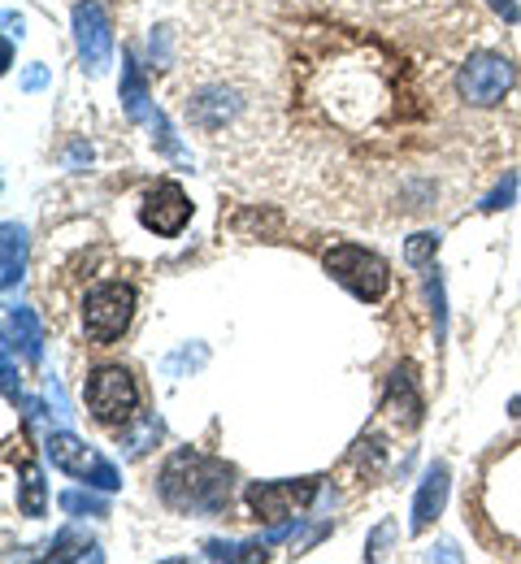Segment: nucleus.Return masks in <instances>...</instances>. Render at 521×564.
Listing matches in <instances>:
<instances>
[{"label": "nucleus", "mask_w": 521, "mask_h": 564, "mask_svg": "<svg viewBox=\"0 0 521 564\" xmlns=\"http://www.w3.org/2000/svg\"><path fill=\"white\" fill-rule=\"evenodd\" d=\"M122 109H127L131 122H152L149 78L140 74L135 57H122Z\"/></svg>", "instance_id": "13"}, {"label": "nucleus", "mask_w": 521, "mask_h": 564, "mask_svg": "<svg viewBox=\"0 0 521 564\" xmlns=\"http://www.w3.org/2000/svg\"><path fill=\"white\" fill-rule=\"evenodd\" d=\"M439 252V230H417L409 243H404V261L409 265H431Z\"/></svg>", "instance_id": "18"}, {"label": "nucleus", "mask_w": 521, "mask_h": 564, "mask_svg": "<svg viewBox=\"0 0 521 564\" xmlns=\"http://www.w3.org/2000/svg\"><path fill=\"white\" fill-rule=\"evenodd\" d=\"M4 326H9V344H18L26 360H40L44 356V326H40V317L31 308H22V304L9 308Z\"/></svg>", "instance_id": "14"}, {"label": "nucleus", "mask_w": 521, "mask_h": 564, "mask_svg": "<svg viewBox=\"0 0 521 564\" xmlns=\"http://www.w3.org/2000/svg\"><path fill=\"white\" fill-rule=\"evenodd\" d=\"M161 499L178 512H222L230 503V465L183 447L161 469Z\"/></svg>", "instance_id": "1"}, {"label": "nucleus", "mask_w": 521, "mask_h": 564, "mask_svg": "<svg viewBox=\"0 0 521 564\" xmlns=\"http://www.w3.org/2000/svg\"><path fill=\"white\" fill-rule=\"evenodd\" d=\"M4 395L18 400V369H13V344H4Z\"/></svg>", "instance_id": "24"}, {"label": "nucleus", "mask_w": 521, "mask_h": 564, "mask_svg": "<svg viewBox=\"0 0 521 564\" xmlns=\"http://www.w3.org/2000/svg\"><path fill=\"white\" fill-rule=\"evenodd\" d=\"M513 196H518V174H504V183H500V187H496V192H491V196H487L478 209L500 213V209H509V205H513Z\"/></svg>", "instance_id": "21"}, {"label": "nucleus", "mask_w": 521, "mask_h": 564, "mask_svg": "<svg viewBox=\"0 0 521 564\" xmlns=\"http://www.w3.org/2000/svg\"><path fill=\"white\" fill-rule=\"evenodd\" d=\"M100 561V552H96V543H87L83 534L75 530H66V534H57V543H53V561Z\"/></svg>", "instance_id": "16"}, {"label": "nucleus", "mask_w": 521, "mask_h": 564, "mask_svg": "<svg viewBox=\"0 0 521 564\" xmlns=\"http://www.w3.org/2000/svg\"><path fill=\"white\" fill-rule=\"evenodd\" d=\"M352 456H357L361 465L370 460V469H382V460H387V447H382V438H378V434H366V438L357 443V452H352Z\"/></svg>", "instance_id": "23"}, {"label": "nucleus", "mask_w": 521, "mask_h": 564, "mask_svg": "<svg viewBox=\"0 0 521 564\" xmlns=\"http://www.w3.org/2000/svg\"><path fill=\"white\" fill-rule=\"evenodd\" d=\"M156 438H161V422H156V417H149V422L135 430V434H127V447H122V456H131V460H135V456H144V452H149Z\"/></svg>", "instance_id": "20"}, {"label": "nucleus", "mask_w": 521, "mask_h": 564, "mask_svg": "<svg viewBox=\"0 0 521 564\" xmlns=\"http://www.w3.org/2000/svg\"><path fill=\"white\" fill-rule=\"evenodd\" d=\"M326 274L339 282V286H348L357 300H382L387 295V286H391V270H387V261L382 257H373L366 248H357V243H339V248H330L326 252Z\"/></svg>", "instance_id": "4"}, {"label": "nucleus", "mask_w": 521, "mask_h": 564, "mask_svg": "<svg viewBox=\"0 0 521 564\" xmlns=\"http://www.w3.org/2000/svg\"><path fill=\"white\" fill-rule=\"evenodd\" d=\"M44 452H48V460H53L62 474H70V478H83V482H91V487H100V491H118V487H122L118 469H113L109 460H100V456H96L78 434H70V430H53L48 443H44Z\"/></svg>", "instance_id": "6"}, {"label": "nucleus", "mask_w": 521, "mask_h": 564, "mask_svg": "<svg viewBox=\"0 0 521 564\" xmlns=\"http://www.w3.org/2000/svg\"><path fill=\"white\" fill-rule=\"evenodd\" d=\"M44 474L35 469V465H22V491H18V508H22V517H44Z\"/></svg>", "instance_id": "15"}, {"label": "nucleus", "mask_w": 521, "mask_h": 564, "mask_svg": "<svg viewBox=\"0 0 521 564\" xmlns=\"http://www.w3.org/2000/svg\"><path fill=\"white\" fill-rule=\"evenodd\" d=\"M447 487H452V474H447L444 460H435L431 469H426V478H422V487H417V499H413V521H409V530L413 534H422V530H431V521L444 512L447 503Z\"/></svg>", "instance_id": "11"}, {"label": "nucleus", "mask_w": 521, "mask_h": 564, "mask_svg": "<svg viewBox=\"0 0 521 564\" xmlns=\"http://www.w3.org/2000/svg\"><path fill=\"white\" fill-rule=\"evenodd\" d=\"M152 143H156L165 156H183V148H178V140H174V131H170L165 113H152Z\"/></svg>", "instance_id": "22"}, {"label": "nucleus", "mask_w": 521, "mask_h": 564, "mask_svg": "<svg viewBox=\"0 0 521 564\" xmlns=\"http://www.w3.org/2000/svg\"><path fill=\"white\" fill-rule=\"evenodd\" d=\"M140 221H144V230H152V235L174 239V235L192 221V200H187V192H183L178 183H170V178L149 187L144 205H140Z\"/></svg>", "instance_id": "9"}, {"label": "nucleus", "mask_w": 521, "mask_h": 564, "mask_svg": "<svg viewBox=\"0 0 521 564\" xmlns=\"http://www.w3.org/2000/svg\"><path fill=\"white\" fill-rule=\"evenodd\" d=\"M509 413H513V417H521V395L513 400V404H509Z\"/></svg>", "instance_id": "28"}, {"label": "nucleus", "mask_w": 521, "mask_h": 564, "mask_svg": "<svg viewBox=\"0 0 521 564\" xmlns=\"http://www.w3.org/2000/svg\"><path fill=\"white\" fill-rule=\"evenodd\" d=\"M87 409L100 425H127L140 413V387L122 365H105L87 378Z\"/></svg>", "instance_id": "3"}, {"label": "nucleus", "mask_w": 521, "mask_h": 564, "mask_svg": "<svg viewBox=\"0 0 521 564\" xmlns=\"http://www.w3.org/2000/svg\"><path fill=\"white\" fill-rule=\"evenodd\" d=\"M75 44L83 66L91 74L109 70V57H113V22L105 13L100 0H78L75 4Z\"/></svg>", "instance_id": "7"}, {"label": "nucleus", "mask_w": 521, "mask_h": 564, "mask_svg": "<svg viewBox=\"0 0 521 564\" xmlns=\"http://www.w3.org/2000/svg\"><path fill=\"white\" fill-rule=\"evenodd\" d=\"M40 87H48V66H31L22 74V91H40Z\"/></svg>", "instance_id": "25"}, {"label": "nucleus", "mask_w": 521, "mask_h": 564, "mask_svg": "<svg viewBox=\"0 0 521 564\" xmlns=\"http://www.w3.org/2000/svg\"><path fill=\"white\" fill-rule=\"evenodd\" d=\"M513 62L509 57H500V53H474L460 74H456V91L474 105V109H491V105H500L504 96H509V87H513Z\"/></svg>", "instance_id": "5"}, {"label": "nucleus", "mask_w": 521, "mask_h": 564, "mask_svg": "<svg viewBox=\"0 0 521 564\" xmlns=\"http://www.w3.org/2000/svg\"><path fill=\"white\" fill-rule=\"evenodd\" d=\"M491 9H496V13H504V22H518L521 18L518 0H491Z\"/></svg>", "instance_id": "26"}, {"label": "nucleus", "mask_w": 521, "mask_h": 564, "mask_svg": "<svg viewBox=\"0 0 521 564\" xmlns=\"http://www.w3.org/2000/svg\"><path fill=\"white\" fill-rule=\"evenodd\" d=\"M317 495V478H300V482H252L248 487V508L261 521H292L300 517Z\"/></svg>", "instance_id": "8"}, {"label": "nucleus", "mask_w": 521, "mask_h": 564, "mask_svg": "<svg viewBox=\"0 0 521 564\" xmlns=\"http://www.w3.org/2000/svg\"><path fill=\"white\" fill-rule=\"evenodd\" d=\"M209 561H265V543H205Z\"/></svg>", "instance_id": "17"}, {"label": "nucleus", "mask_w": 521, "mask_h": 564, "mask_svg": "<svg viewBox=\"0 0 521 564\" xmlns=\"http://www.w3.org/2000/svg\"><path fill=\"white\" fill-rule=\"evenodd\" d=\"M404 430L422 425V391H417V369L413 365H395L387 378V404H382Z\"/></svg>", "instance_id": "10"}, {"label": "nucleus", "mask_w": 521, "mask_h": 564, "mask_svg": "<svg viewBox=\"0 0 521 564\" xmlns=\"http://www.w3.org/2000/svg\"><path fill=\"white\" fill-rule=\"evenodd\" d=\"M135 317V286L131 282H100L87 291V304H83V330L87 339L96 344H113L127 335Z\"/></svg>", "instance_id": "2"}, {"label": "nucleus", "mask_w": 521, "mask_h": 564, "mask_svg": "<svg viewBox=\"0 0 521 564\" xmlns=\"http://www.w3.org/2000/svg\"><path fill=\"white\" fill-rule=\"evenodd\" d=\"M62 512H70V517H83V512H91V517H109V503L100 499V495H87V491H62Z\"/></svg>", "instance_id": "19"}, {"label": "nucleus", "mask_w": 521, "mask_h": 564, "mask_svg": "<svg viewBox=\"0 0 521 564\" xmlns=\"http://www.w3.org/2000/svg\"><path fill=\"white\" fill-rule=\"evenodd\" d=\"M4 26H9V35H22V18H18V13H13V9H9V13H4Z\"/></svg>", "instance_id": "27"}, {"label": "nucleus", "mask_w": 521, "mask_h": 564, "mask_svg": "<svg viewBox=\"0 0 521 564\" xmlns=\"http://www.w3.org/2000/svg\"><path fill=\"white\" fill-rule=\"evenodd\" d=\"M0 235H4L0 239V286L13 291L22 282V270H26V230L18 221H4Z\"/></svg>", "instance_id": "12"}]
</instances>
